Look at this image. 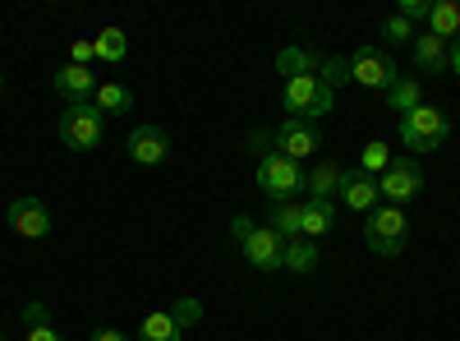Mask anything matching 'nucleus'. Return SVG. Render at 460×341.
I'll return each instance as SVG.
<instances>
[{
    "mask_svg": "<svg viewBox=\"0 0 460 341\" xmlns=\"http://www.w3.org/2000/svg\"><path fill=\"white\" fill-rule=\"evenodd\" d=\"M382 37H387L392 47H405V42H414V23L401 19V14H392L387 23H382Z\"/></svg>",
    "mask_w": 460,
    "mask_h": 341,
    "instance_id": "nucleus-28",
    "label": "nucleus"
},
{
    "mask_svg": "<svg viewBox=\"0 0 460 341\" xmlns=\"http://www.w3.org/2000/svg\"><path fill=\"white\" fill-rule=\"evenodd\" d=\"M253 226H258L253 217H235V221H230V236H235V245H244V240L253 236Z\"/></svg>",
    "mask_w": 460,
    "mask_h": 341,
    "instance_id": "nucleus-32",
    "label": "nucleus"
},
{
    "mask_svg": "<svg viewBox=\"0 0 460 341\" xmlns=\"http://www.w3.org/2000/svg\"><path fill=\"white\" fill-rule=\"evenodd\" d=\"M10 226H14L23 240H42V236H51V208L42 199L23 194V199L10 203Z\"/></svg>",
    "mask_w": 460,
    "mask_h": 341,
    "instance_id": "nucleus-10",
    "label": "nucleus"
},
{
    "mask_svg": "<svg viewBox=\"0 0 460 341\" xmlns=\"http://www.w3.org/2000/svg\"><path fill=\"white\" fill-rule=\"evenodd\" d=\"M267 226L281 236V240H295V236H304V212H299V203H277L272 208V217H267Z\"/></svg>",
    "mask_w": 460,
    "mask_h": 341,
    "instance_id": "nucleus-24",
    "label": "nucleus"
},
{
    "mask_svg": "<svg viewBox=\"0 0 460 341\" xmlns=\"http://www.w3.org/2000/svg\"><path fill=\"white\" fill-rule=\"evenodd\" d=\"M125 148H129V157H134L138 166H162V162L171 157V139H166V130H157V125H138Z\"/></svg>",
    "mask_w": 460,
    "mask_h": 341,
    "instance_id": "nucleus-11",
    "label": "nucleus"
},
{
    "mask_svg": "<svg viewBox=\"0 0 460 341\" xmlns=\"http://www.w3.org/2000/svg\"><path fill=\"white\" fill-rule=\"evenodd\" d=\"M341 180H345V166H336V162H318L309 175H304V189H309V199H327V203H336V199H341Z\"/></svg>",
    "mask_w": 460,
    "mask_h": 341,
    "instance_id": "nucleus-14",
    "label": "nucleus"
},
{
    "mask_svg": "<svg viewBox=\"0 0 460 341\" xmlns=\"http://www.w3.org/2000/svg\"><path fill=\"white\" fill-rule=\"evenodd\" d=\"M60 143L65 148H74V153H93V148L102 143V134H106V116L88 102V106H69V111H60Z\"/></svg>",
    "mask_w": 460,
    "mask_h": 341,
    "instance_id": "nucleus-5",
    "label": "nucleus"
},
{
    "mask_svg": "<svg viewBox=\"0 0 460 341\" xmlns=\"http://www.w3.org/2000/svg\"><path fill=\"white\" fill-rule=\"evenodd\" d=\"M240 254L249 258V268L258 273H277L281 258H286V240L272 231V226H253V236L240 245Z\"/></svg>",
    "mask_w": 460,
    "mask_h": 341,
    "instance_id": "nucleus-9",
    "label": "nucleus"
},
{
    "mask_svg": "<svg viewBox=\"0 0 460 341\" xmlns=\"http://www.w3.org/2000/svg\"><path fill=\"white\" fill-rule=\"evenodd\" d=\"M318 65H323V56L304 51V47H286V51L277 56V69L286 74V79H299V74H318Z\"/></svg>",
    "mask_w": 460,
    "mask_h": 341,
    "instance_id": "nucleus-21",
    "label": "nucleus"
},
{
    "mask_svg": "<svg viewBox=\"0 0 460 341\" xmlns=\"http://www.w3.org/2000/svg\"><path fill=\"white\" fill-rule=\"evenodd\" d=\"M281 102H286V111H290L295 121H318V116H327V111H332L336 93L318 79V74H299V79H286Z\"/></svg>",
    "mask_w": 460,
    "mask_h": 341,
    "instance_id": "nucleus-4",
    "label": "nucleus"
},
{
    "mask_svg": "<svg viewBox=\"0 0 460 341\" xmlns=\"http://www.w3.org/2000/svg\"><path fill=\"white\" fill-rule=\"evenodd\" d=\"M272 143H277L281 157L304 162V157H314L318 148H323V130H318V121H295V116H286V121L272 130Z\"/></svg>",
    "mask_w": 460,
    "mask_h": 341,
    "instance_id": "nucleus-6",
    "label": "nucleus"
},
{
    "mask_svg": "<svg viewBox=\"0 0 460 341\" xmlns=\"http://www.w3.org/2000/svg\"><path fill=\"white\" fill-rule=\"evenodd\" d=\"M299 212H304V240H318L336 226V203H327V199H304Z\"/></svg>",
    "mask_w": 460,
    "mask_h": 341,
    "instance_id": "nucleus-15",
    "label": "nucleus"
},
{
    "mask_svg": "<svg viewBox=\"0 0 460 341\" xmlns=\"http://www.w3.org/2000/svg\"><path fill=\"white\" fill-rule=\"evenodd\" d=\"M23 341H65V337L51 328L47 305H28V310H23Z\"/></svg>",
    "mask_w": 460,
    "mask_h": 341,
    "instance_id": "nucleus-22",
    "label": "nucleus"
},
{
    "mask_svg": "<svg viewBox=\"0 0 460 341\" xmlns=\"http://www.w3.org/2000/svg\"><path fill=\"white\" fill-rule=\"evenodd\" d=\"M171 319H175L180 328H194V323L203 319V305H199L194 295H184V300H175V305H171Z\"/></svg>",
    "mask_w": 460,
    "mask_h": 341,
    "instance_id": "nucleus-29",
    "label": "nucleus"
},
{
    "mask_svg": "<svg viewBox=\"0 0 460 341\" xmlns=\"http://www.w3.org/2000/svg\"><path fill=\"white\" fill-rule=\"evenodd\" d=\"M429 10H433V0H401L396 5V14L410 23H429Z\"/></svg>",
    "mask_w": 460,
    "mask_h": 341,
    "instance_id": "nucleus-30",
    "label": "nucleus"
},
{
    "mask_svg": "<svg viewBox=\"0 0 460 341\" xmlns=\"http://www.w3.org/2000/svg\"><path fill=\"white\" fill-rule=\"evenodd\" d=\"M258 189L272 203H290L299 189H304V166L290 162V157H281L277 148H267V153L258 157Z\"/></svg>",
    "mask_w": 460,
    "mask_h": 341,
    "instance_id": "nucleus-3",
    "label": "nucleus"
},
{
    "mask_svg": "<svg viewBox=\"0 0 460 341\" xmlns=\"http://www.w3.org/2000/svg\"><path fill=\"white\" fill-rule=\"evenodd\" d=\"M350 84H364V88H382L387 93L392 84H396V60L387 56V51H377V47H359L355 56H350Z\"/></svg>",
    "mask_w": 460,
    "mask_h": 341,
    "instance_id": "nucleus-7",
    "label": "nucleus"
},
{
    "mask_svg": "<svg viewBox=\"0 0 460 341\" xmlns=\"http://www.w3.org/2000/svg\"><path fill=\"white\" fill-rule=\"evenodd\" d=\"M382 97H387V106H392V111H401V116H410L414 106H424V88H419L414 74H396V84H392L387 93H382Z\"/></svg>",
    "mask_w": 460,
    "mask_h": 341,
    "instance_id": "nucleus-17",
    "label": "nucleus"
},
{
    "mask_svg": "<svg viewBox=\"0 0 460 341\" xmlns=\"http://www.w3.org/2000/svg\"><path fill=\"white\" fill-rule=\"evenodd\" d=\"M414 60L424 74H442L447 69V42L433 32H414Z\"/></svg>",
    "mask_w": 460,
    "mask_h": 341,
    "instance_id": "nucleus-18",
    "label": "nucleus"
},
{
    "mask_svg": "<svg viewBox=\"0 0 460 341\" xmlns=\"http://www.w3.org/2000/svg\"><path fill=\"white\" fill-rule=\"evenodd\" d=\"M429 32L442 37V42H456V37H460V0H433Z\"/></svg>",
    "mask_w": 460,
    "mask_h": 341,
    "instance_id": "nucleus-16",
    "label": "nucleus"
},
{
    "mask_svg": "<svg viewBox=\"0 0 460 341\" xmlns=\"http://www.w3.org/2000/svg\"><path fill=\"white\" fill-rule=\"evenodd\" d=\"M97 88H102V79L93 69H84V65H65L60 74H56V93L69 102V106H88L93 97H97Z\"/></svg>",
    "mask_w": 460,
    "mask_h": 341,
    "instance_id": "nucleus-12",
    "label": "nucleus"
},
{
    "mask_svg": "<svg viewBox=\"0 0 460 341\" xmlns=\"http://www.w3.org/2000/svg\"><path fill=\"white\" fill-rule=\"evenodd\" d=\"M138 341H184V328L171 319V310H157L138 323Z\"/></svg>",
    "mask_w": 460,
    "mask_h": 341,
    "instance_id": "nucleus-19",
    "label": "nucleus"
},
{
    "mask_svg": "<svg viewBox=\"0 0 460 341\" xmlns=\"http://www.w3.org/2000/svg\"><path fill=\"white\" fill-rule=\"evenodd\" d=\"M377 194H382V189H377V175H368V171H345V180H341V203L345 208H350V212H373L377 208Z\"/></svg>",
    "mask_w": 460,
    "mask_h": 341,
    "instance_id": "nucleus-13",
    "label": "nucleus"
},
{
    "mask_svg": "<svg viewBox=\"0 0 460 341\" xmlns=\"http://www.w3.org/2000/svg\"><path fill=\"white\" fill-rule=\"evenodd\" d=\"M281 268H286V273H314V268H318V245H314V240H304V236L286 240Z\"/></svg>",
    "mask_w": 460,
    "mask_h": 341,
    "instance_id": "nucleus-20",
    "label": "nucleus"
},
{
    "mask_svg": "<svg viewBox=\"0 0 460 341\" xmlns=\"http://www.w3.org/2000/svg\"><path fill=\"white\" fill-rule=\"evenodd\" d=\"M377 189H382V199H392V203H410L419 189H424V171H419L414 157H396L387 166V175H377Z\"/></svg>",
    "mask_w": 460,
    "mask_h": 341,
    "instance_id": "nucleus-8",
    "label": "nucleus"
},
{
    "mask_svg": "<svg viewBox=\"0 0 460 341\" xmlns=\"http://www.w3.org/2000/svg\"><path fill=\"white\" fill-rule=\"evenodd\" d=\"M0 88H5V74H0Z\"/></svg>",
    "mask_w": 460,
    "mask_h": 341,
    "instance_id": "nucleus-35",
    "label": "nucleus"
},
{
    "mask_svg": "<svg viewBox=\"0 0 460 341\" xmlns=\"http://www.w3.org/2000/svg\"><path fill=\"white\" fill-rule=\"evenodd\" d=\"M93 106L102 111V116H125V111L134 106V93L125 84H102L97 97H93Z\"/></svg>",
    "mask_w": 460,
    "mask_h": 341,
    "instance_id": "nucleus-23",
    "label": "nucleus"
},
{
    "mask_svg": "<svg viewBox=\"0 0 460 341\" xmlns=\"http://www.w3.org/2000/svg\"><path fill=\"white\" fill-rule=\"evenodd\" d=\"M447 139H451V125H447V116L438 106H414L410 116H401V143L410 148V157H419V153H438V148H447Z\"/></svg>",
    "mask_w": 460,
    "mask_h": 341,
    "instance_id": "nucleus-1",
    "label": "nucleus"
},
{
    "mask_svg": "<svg viewBox=\"0 0 460 341\" xmlns=\"http://www.w3.org/2000/svg\"><path fill=\"white\" fill-rule=\"evenodd\" d=\"M318 79H323L332 93H336V88H345V84H350V56H323Z\"/></svg>",
    "mask_w": 460,
    "mask_h": 341,
    "instance_id": "nucleus-27",
    "label": "nucleus"
},
{
    "mask_svg": "<svg viewBox=\"0 0 460 341\" xmlns=\"http://www.w3.org/2000/svg\"><path fill=\"white\" fill-rule=\"evenodd\" d=\"M364 240H368V249L382 254V258L405 254V245H410V221H405V212H401L396 203L373 208V212L364 217Z\"/></svg>",
    "mask_w": 460,
    "mask_h": 341,
    "instance_id": "nucleus-2",
    "label": "nucleus"
},
{
    "mask_svg": "<svg viewBox=\"0 0 460 341\" xmlns=\"http://www.w3.org/2000/svg\"><path fill=\"white\" fill-rule=\"evenodd\" d=\"M396 157H392V148L382 143V139H373V143H364V153H359V171H368V175H387V166H392Z\"/></svg>",
    "mask_w": 460,
    "mask_h": 341,
    "instance_id": "nucleus-26",
    "label": "nucleus"
},
{
    "mask_svg": "<svg viewBox=\"0 0 460 341\" xmlns=\"http://www.w3.org/2000/svg\"><path fill=\"white\" fill-rule=\"evenodd\" d=\"M93 341H129V337H125V332H115V328H97Z\"/></svg>",
    "mask_w": 460,
    "mask_h": 341,
    "instance_id": "nucleus-34",
    "label": "nucleus"
},
{
    "mask_svg": "<svg viewBox=\"0 0 460 341\" xmlns=\"http://www.w3.org/2000/svg\"><path fill=\"white\" fill-rule=\"evenodd\" d=\"M0 341H5V332H0Z\"/></svg>",
    "mask_w": 460,
    "mask_h": 341,
    "instance_id": "nucleus-36",
    "label": "nucleus"
},
{
    "mask_svg": "<svg viewBox=\"0 0 460 341\" xmlns=\"http://www.w3.org/2000/svg\"><path fill=\"white\" fill-rule=\"evenodd\" d=\"M93 47H97V60L120 65V60H125V51H129V37H125L120 28H102V32L93 37Z\"/></svg>",
    "mask_w": 460,
    "mask_h": 341,
    "instance_id": "nucleus-25",
    "label": "nucleus"
},
{
    "mask_svg": "<svg viewBox=\"0 0 460 341\" xmlns=\"http://www.w3.org/2000/svg\"><path fill=\"white\" fill-rule=\"evenodd\" d=\"M74 60L69 65H84V69H93V60H97V47L93 42H74V51H69Z\"/></svg>",
    "mask_w": 460,
    "mask_h": 341,
    "instance_id": "nucleus-31",
    "label": "nucleus"
},
{
    "mask_svg": "<svg viewBox=\"0 0 460 341\" xmlns=\"http://www.w3.org/2000/svg\"><path fill=\"white\" fill-rule=\"evenodd\" d=\"M447 69H451L456 79H460V37H456V42L447 47Z\"/></svg>",
    "mask_w": 460,
    "mask_h": 341,
    "instance_id": "nucleus-33",
    "label": "nucleus"
}]
</instances>
